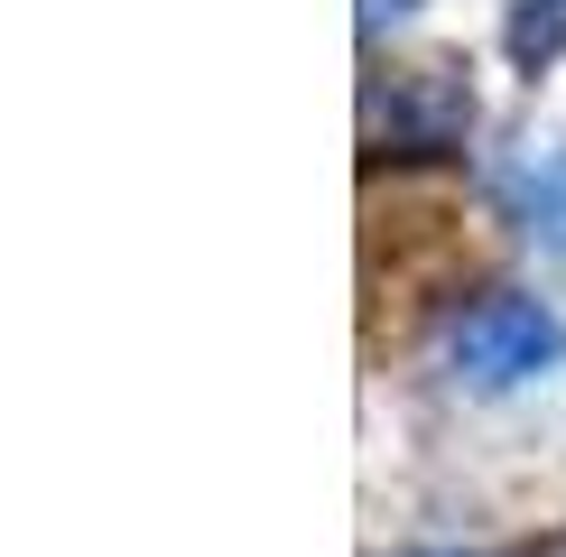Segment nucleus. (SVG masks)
<instances>
[{"label": "nucleus", "instance_id": "obj_1", "mask_svg": "<svg viewBox=\"0 0 566 557\" xmlns=\"http://www.w3.org/2000/svg\"><path fill=\"white\" fill-rule=\"evenodd\" d=\"M557 354H566V325H557L548 297L502 288V297H474L464 316H446V371L464 390H521Z\"/></svg>", "mask_w": 566, "mask_h": 557}, {"label": "nucleus", "instance_id": "obj_2", "mask_svg": "<svg viewBox=\"0 0 566 557\" xmlns=\"http://www.w3.org/2000/svg\"><path fill=\"white\" fill-rule=\"evenodd\" d=\"M464 130H474V93H464L455 65H418V75H399L390 93H371V139H390L399 158L455 149Z\"/></svg>", "mask_w": 566, "mask_h": 557}, {"label": "nucleus", "instance_id": "obj_3", "mask_svg": "<svg viewBox=\"0 0 566 557\" xmlns=\"http://www.w3.org/2000/svg\"><path fill=\"white\" fill-rule=\"evenodd\" d=\"M511 214H521L530 242L566 251V149H538L530 168H511Z\"/></svg>", "mask_w": 566, "mask_h": 557}, {"label": "nucleus", "instance_id": "obj_4", "mask_svg": "<svg viewBox=\"0 0 566 557\" xmlns=\"http://www.w3.org/2000/svg\"><path fill=\"white\" fill-rule=\"evenodd\" d=\"M502 38H511V65H530V75H538V65L566 46V0H511V29Z\"/></svg>", "mask_w": 566, "mask_h": 557}, {"label": "nucleus", "instance_id": "obj_5", "mask_svg": "<svg viewBox=\"0 0 566 557\" xmlns=\"http://www.w3.org/2000/svg\"><path fill=\"white\" fill-rule=\"evenodd\" d=\"M409 0H363V29H381V19H399Z\"/></svg>", "mask_w": 566, "mask_h": 557}]
</instances>
